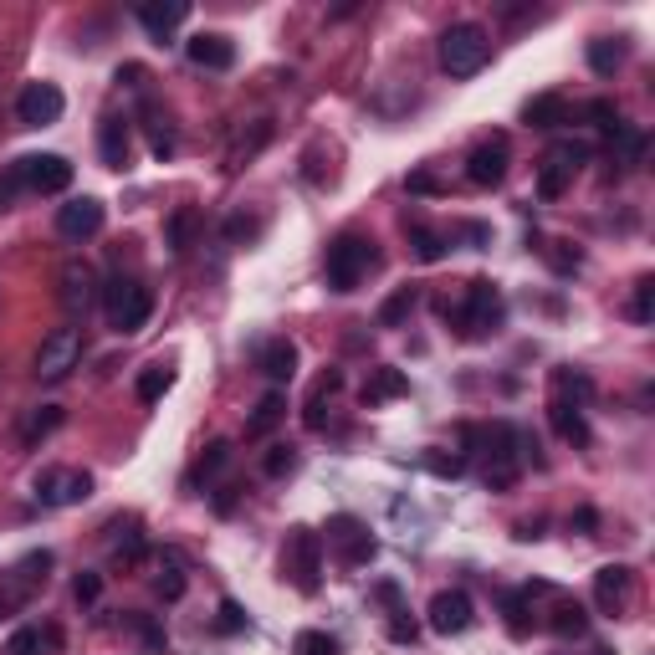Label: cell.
Instances as JSON below:
<instances>
[{
	"label": "cell",
	"mask_w": 655,
	"mask_h": 655,
	"mask_svg": "<svg viewBox=\"0 0 655 655\" xmlns=\"http://www.w3.org/2000/svg\"><path fill=\"white\" fill-rule=\"evenodd\" d=\"M256 369L267 374L272 384H287V379L297 374V343H292V338H272V343H261Z\"/></svg>",
	"instance_id": "19"
},
{
	"label": "cell",
	"mask_w": 655,
	"mask_h": 655,
	"mask_svg": "<svg viewBox=\"0 0 655 655\" xmlns=\"http://www.w3.org/2000/svg\"><path fill=\"white\" fill-rule=\"evenodd\" d=\"M98 154H103L108 169H128V154H134L128 118H103V128H98Z\"/></svg>",
	"instance_id": "18"
},
{
	"label": "cell",
	"mask_w": 655,
	"mask_h": 655,
	"mask_svg": "<svg viewBox=\"0 0 655 655\" xmlns=\"http://www.w3.org/2000/svg\"><path fill=\"white\" fill-rule=\"evenodd\" d=\"M553 630H558V635H584V630H589V615H584L579 604H563L558 620H553Z\"/></svg>",
	"instance_id": "36"
},
{
	"label": "cell",
	"mask_w": 655,
	"mask_h": 655,
	"mask_svg": "<svg viewBox=\"0 0 655 655\" xmlns=\"http://www.w3.org/2000/svg\"><path fill=\"white\" fill-rule=\"evenodd\" d=\"M62 308H67V318H82L87 308L98 302V272L87 267V261H67L62 267Z\"/></svg>",
	"instance_id": "13"
},
{
	"label": "cell",
	"mask_w": 655,
	"mask_h": 655,
	"mask_svg": "<svg viewBox=\"0 0 655 655\" xmlns=\"http://www.w3.org/2000/svg\"><path fill=\"white\" fill-rule=\"evenodd\" d=\"M410 246H415L420 261H441V256H446V236H435V231H425V226L410 231Z\"/></svg>",
	"instance_id": "31"
},
{
	"label": "cell",
	"mask_w": 655,
	"mask_h": 655,
	"mask_svg": "<svg viewBox=\"0 0 655 655\" xmlns=\"http://www.w3.org/2000/svg\"><path fill=\"white\" fill-rule=\"evenodd\" d=\"M323 548H333V553H338V563H348V569H359V563H369V558L379 553V543L369 538V528H364L359 517H348V512H338V517L328 522Z\"/></svg>",
	"instance_id": "8"
},
{
	"label": "cell",
	"mask_w": 655,
	"mask_h": 655,
	"mask_svg": "<svg viewBox=\"0 0 655 655\" xmlns=\"http://www.w3.org/2000/svg\"><path fill=\"white\" fill-rule=\"evenodd\" d=\"M169 384H174V369H169V364H149V369L139 374V400H144V405H159V400L169 395Z\"/></svg>",
	"instance_id": "27"
},
{
	"label": "cell",
	"mask_w": 655,
	"mask_h": 655,
	"mask_svg": "<svg viewBox=\"0 0 655 655\" xmlns=\"http://www.w3.org/2000/svg\"><path fill=\"white\" fill-rule=\"evenodd\" d=\"M425 620H430V630H435V635H466V630H471V620H476L471 594H466V589H441V594L430 599Z\"/></svg>",
	"instance_id": "10"
},
{
	"label": "cell",
	"mask_w": 655,
	"mask_h": 655,
	"mask_svg": "<svg viewBox=\"0 0 655 655\" xmlns=\"http://www.w3.org/2000/svg\"><path fill=\"white\" fill-rule=\"evenodd\" d=\"M389 640H415V620H405V615H395V620H389Z\"/></svg>",
	"instance_id": "45"
},
{
	"label": "cell",
	"mask_w": 655,
	"mask_h": 655,
	"mask_svg": "<svg viewBox=\"0 0 655 655\" xmlns=\"http://www.w3.org/2000/svg\"><path fill=\"white\" fill-rule=\"evenodd\" d=\"M395 395H405V374L400 369H374V379L364 384V405L374 410L379 400H395Z\"/></svg>",
	"instance_id": "25"
},
{
	"label": "cell",
	"mask_w": 655,
	"mask_h": 655,
	"mask_svg": "<svg viewBox=\"0 0 655 655\" xmlns=\"http://www.w3.org/2000/svg\"><path fill=\"white\" fill-rule=\"evenodd\" d=\"M185 16H190L185 0H144V6H139V26L159 41V47L169 41V31H174V26H185Z\"/></svg>",
	"instance_id": "17"
},
{
	"label": "cell",
	"mask_w": 655,
	"mask_h": 655,
	"mask_svg": "<svg viewBox=\"0 0 655 655\" xmlns=\"http://www.w3.org/2000/svg\"><path fill=\"white\" fill-rule=\"evenodd\" d=\"M185 57H190L195 67H205V72H226V67L236 62V41L221 36V31H195V36L185 41Z\"/></svg>",
	"instance_id": "15"
},
{
	"label": "cell",
	"mask_w": 655,
	"mask_h": 655,
	"mask_svg": "<svg viewBox=\"0 0 655 655\" xmlns=\"http://www.w3.org/2000/svg\"><path fill=\"white\" fill-rule=\"evenodd\" d=\"M569 180H574V169L543 159V169H538V195H543V200H558L563 190H569Z\"/></svg>",
	"instance_id": "29"
},
{
	"label": "cell",
	"mask_w": 655,
	"mask_h": 655,
	"mask_svg": "<svg viewBox=\"0 0 655 655\" xmlns=\"http://www.w3.org/2000/svg\"><path fill=\"white\" fill-rule=\"evenodd\" d=\"M292 655H338V640L323 635V630H302V635L292 640Z\"/></svg>",
	"instance_id": "30"
},
{
	"label": "cell",
	"mask_w": 655,
	"mask_h": 655,
	"mask_svg": "<svg viewBox=\"0 0 655 655\" xmlns=\"http://www.w3.org/2000/svg\"><path fill=\"white\" fill-rule=\"evenodd\" d=\"M425 466H430L435 476H461V471H466V461H461V456H451V461H446V456H430Z\"/></svg>",
	"instance_id": "43"
},
{
	"label": "cell",
	"mask_w": 655,
	"mask_h": 655,
	"mask_svg": "<svg viewBox=\"0 0 655 655\" xmlns=\"http://www.w3.org/2000/svg\"><path fill=\"white\" fill-rule=\"evenodd\" d=\"M72 594H77L82 604H98V594H103V579H98V574H77Z\"/></svg>",
	"instance_id": "41"
},
{
	"label": "cell",
	"mask_w": 655,
	"mask_h": 655,
	"mask_svg": "<svg viewBox=\"0 0 655 655\" xmlns=\"http://www.w3.org/2000/svg\"><path fill=\"white\" fill-rule=\"evenodd\" d=\"M154 589H159V599H180L185 594V574H180V558L174 553H164V563H159V579H154Z\"/></svg>",
	"instance_id": "28"
},
{
	"label": "cell",
	"mask_w": 655,
	"mask_h": 655,
	"mask_svg": "<svg viewBox=\"0 0 655 655\" xmlns=\"http://www.w3.org/2000/svg\"><path fill=\"white\" fill-rule=\"evenodd\" d=\"M82 328L77 323H62V328H52L47 338H41V348H36V379H47V384H62L77 364H82Z\"/></svg>",
	"instance_id": "5"
},
{
	"label": "cell",
	"mask_w": 655,
	"mask_h": 655,
	"mask_svg": "<svg viewBox=\"0 0 655 655\" xmlns=\"http://www.w3.org/2000/svg\"><path fill=\"white\" fill-rule=\"evenodd\" d=\"M553 430L563 435V441H574V446H584L589 441V425H584V405L579 400H569V395H553Z\"/></svg>",
	"instance_id": "21"
},
{
	"label": "cell",
	"mask_w": 655,
	"mask_h": 655,
	"mask_svg": "<svg viewBox=\"0 0 655 655\" xmlns=\"http://www.w3.org/2000/svg\"><path fill=\"white\" fill-rule=\"evenodd\" d=\"M630 318H635V323H650V318H655V282H650V277H640V282H635Z\"/></svg>",
	"instance_id": "33"
},
{
	"label": "cell",
	"mask_w": 655,
	"mask_h": 655,
	"mask_svg": "<svg viewBox=\"0 0 655 655\" xmlns=\"http://www.w3.org/2000/svg\"><path fill=\"white\" fill-rule=\"evenodd\" d=\"M62 420H67V415H62L57 405H41V410H36L26 425H21V441H26V446H41L52 430H62Z\"/></svg>",
	"instance_id": "26"
},
{
	"label": "cell",
	"mask_w": 655,
	"mask_h": 655,
	"mask_svg": "<svg viewBox=\"0 0 655 655\" xmlns=\"http://www.w3.org/2000/svg\"><path fill=\"white\" fill-rule=\"evenodd\" d=\"M410 190H420V195H430V190H441V185H435V180H430V174H410Z\"/></svg>",
	"instance_id": "46"
},
{
	"label": "cell",
	"mask_w": 655,
	"mask_h": 655,
	"mask_svg": "<svg viewBox=\"0 0 655 655\" xmlns=\"http://www.w3.org/2000/svg\"><path fill=\"white\" fill-rule=\"evenodd\" d=\"M149 149H154V159H169L174 154V128H169V118H149Z\"/></svg>",
	"instance_id": "32"
},
{
	"label": "cell",
	"mask_w": 655,
	"mask_h": 655,
	"mask_svg": "<svg viewBox=\"0 0 655 655\" xmlns=\"http://www.w3.org/2000/svg\"><path fill=\"white\" fill-rule=\"evenodd\" d=\"M195 231H200V210L195 205H180L169 215V226H164V246L174 251V256H185L190 246H195Z\"/></svg>",
	"instance_id": "22"
},
{
	"label": "cell",
	"mask_w": 655,
	"mask_h": 655,
	"mask_svg": "<svg viewBox=\"0 0 655 655\" xmlns=\"http://www.w3.org/2000/svg\"><path fill=\"white\" fill-rule=\"evenodd\" d=\"M323 533L313 528H292L287 533V548H282V574L302 589V594H318L323 589Z\"/></svg>",
	"instance_id": "3"
},
{
	"label": "cell",
	"mask_w": 655,
	"mask_h": 655,
	"mask_svg": "<svg viewBox=\"0 0 655 655\" xmlns=\"http://www.w3.org/2000/svg\"><path fill=\"white\" fill-rule=\"evenodd\" d=\"M374 267H379V251H374V241L359 236V231H343V236L328 246V287H333V292H354Z\"/></svg>",
	"instance_id": "2"
},
{
	"label": "cell",
	"mask_w": 655,
	"mask_h": 655,
	"mask_svg": "<svg viewBox=\"0 0 655 655\" xmlns=\"http://www.w3.org/2000/svg\"><path fill=\"white\" fill-rule=\"evenodd\" d=\"M103 302H108V313H113V328L123 333V338H134V333H144L149 328V318H154V292L149 287H139V282H108L103 287Z\"/></svg>",
	"instance_id": "6"
},
{
	"label": "cell",
	"mask_w": 655,
	"mask_h": 655,
	"mask_svg": "<svg viewBox=\"0 0 655 655\" xmlns=\"http://www.w3.org/2000/svg\"><path fill=\"white\" fill-rule=\"evenodd\" d=\"M589 118H594V128H604V134H615V128H620V108L609 103V98H594V103H589Z\"/></svg>",
	"instance_id": "37"
},
{
	"label": "cell",
	"mask_w": 655,
	"mask_h": 655,
	"mask_svg": "<svg viewBox=\"0 0 655 655\" xmlns=\"http://www.w3.org/2000/svg\"><path fill=\"white\" fill-rule=\"evenodd\" d=\"M410 308H415V287H405V292H395V297H389L384 308H379V323H384V328H395V323H400Z\"/></svg>",
	"instance_id": "34"
},
{
	"label": "cell",
	"mask_w": 655,
	"mask_h": 655,
	"mask_svg": "<svg viewBox=\"0 0 655 655\" xmlns=\"http://www.w3.org/2000/svg\"><path fill=\"white\" fill-rule=\"evenodd\" d=\"M246 615H241V604L236 599H221V630H241Z\"/></svg>",
	"instance_id": "44"
},
{
	"label": "cell",
	"mask_w": 655,
	"mask_h": 655,
	"mask_svg": "<svg viewBox=\"0 0 655 655\" xmlns=\"http://www.w3.org/2000/svg\"><path fill=\"white\" fill-rule=\"evenodd\" d=\"M630 584H635V574L625 569V563H604V569L594 574V599H599L604 615H620V609L630 604Z\"/></svg>",
	"instance_id": "16"
},
{
	"label": "cell",
	"mask_w": 655,
	"mask_h": 655,
	"mask_svg": "<svg viewBox=\"0 0 655 655\" xmlns=\"http://www.w3.org/2000/svg\"><path fill=\"white\" fill-rule=\"evenodd\" d=\"M451 318H456L461 338H492L502 328V292L492 282H471L466 297H461V308Z\"/></svg>",
	"instance_id": "4"
},
{
	"label": "cell",
	"mask_w": 655,
	"mask_h": 655,
	"mask_svg": "<svg viewBox=\"0 0 655 655\" xmlns=\"http://www.w3.org/2000/svg\"><path fill=\"white\" fill-rule=\"evenodd\" d=\"M57 231H62L67 241H87V236H98V231H103V200H93V195L67 200V205L57 210Z\"/></svg>",
	"instance_id": "14"
},
{
	"label": "cell",
	"mask_w": 655,
	"mask_h": 655,
	"mask_svg": "<svg viewBox=\"0 0 655 655\" xmlns=\"http://www.w3.org/2000/svg\"><path fill=\"white\" fill-rule=\"evenodd\" d=\"M625 67V41L620 36H594L589 41V72L594 77H615Z\"/></svg>",
	"instance_id": "23"
},
{
	"label": "cell",
	"mask_w": 655,
	"mask_h": 655,
	"mask_svg": "<svg viewBox=\"0 0 655 655\" xmlns=\"http://www.w3.org/2000/svg\"><path fill=\"white\" fill-rule=\"evenodd\" d=\"M282 420H287V395H282V389H267V395L256 400L251 420H246V435H251V441H261V435H272Z\"/></svg>",
	"instance_id": "20"
},
{
	"label": "cell",
	"mask_w": 655,
	"mask_h": 655,
	"mask_svg": "<svg viewBox=\"0 0 655 655\" xmlns=\"http://www.w3.org/2000/svg\"><path fill=\"white\" fill-rule=\"evenodd\" d=\"M36 650H41V630H16L6 645V655H36Z\"/></svg>",
	"instance_id": "40"
},
{
	"label": "cell",
	"mask_w": 655,
	"mask_h": 655,
	"mask_svg": "<svg viewBox=\"0 0 655 655\" xmlns=\"http://www.w3.org/2000/svg\"><path fill=\"white\" fill-rule=\"evenodd\" d=\"M522 123H533V128H563V123H569V103H563L558 93H543V98H533L528 108H522Z\"/></svg>",
	"instance_id": "24"
},
{
	"label": "cell",
	"mask_w": 655,
	"mask_h": 655,
	"mask_svg": "<svg viewBox=\"0 0 655 655\" xmlns=\"http://www.w3.org/2000/svg\"><path fill=\"white\" fill-rule=\"evenodd\" d=\"M507 164H512L507 139H502V134H497V139H482V144L466 154V180H471V185H502V180H507Z\"/></svg>",
	"instance_id": "12"
},
{
	"label": "cell",
	"mask_w": 655,
	"mask_h": 655,
	"mask_svg": "<svg viewBox=\"0 0 655 655\" xmlns=\"http://www.w3.org/2000/svg\"><path fill=\"white\" fill-rule=\"evenodd\" d=\"M16 164H21L26 190H36V195H62V190L72 185V164H67L62 154H26V159H16Z\"/></svg>",
	"instance_id": "11"
},
{
	"label": "cell",
	"mask_w": 655,
	"mask_h": 655,
	"mask_svg": "<svg viewBox=\"0 0 655 655\" xmlns=\"http://www.w3.org/2000/svg\"><path fill=\"white\" fill-rule=\"evenodd\" d=\"M226 456H231V446L226 441H210V451L200 456V466H195V482H200V476H215V471H221L226 466Z\"/></svg>",
	"instance_id": "38"
},
{
	"label": "cell",
	"mask_w": 655,
	"mask_h": 655,
	"mask_svg": "<svg viewBox=\"0 0 655 655\" xmlns=\"http://www.w3.org/2000/svg\"><path fill=\"white\" fill-rule=\"evenodd\" d=\"M492 62V36L487 26H476V21H456L441 31V67L451 77H476Z\"/></svg>",
	"instance_id": "1"
},
{
	"label": "cell",
	"mask_w": 655,
	"mask_h": 655,
	"mask_svg": "<svg viewBox=\"0 0 655 655\" xmlns=\"http://www.w3.org/2000/svg\"><path fill=\"white\" fill-rule=\"evenodd\" d=\"M292 466H297V451H292V446H272L267 461H261V471H267V476H287Z\"/></svg>",
	"instance_id": "39"
},
{
	"label": "cell",
	"mask_w": 655,
	"mask_h": 655,
	"mask_svg": "<svg viewBox=\"0 0 655 655\" xmlns=\"http://www.w3.org/2000/svg\"><path fill=\"white\" fill-rule=\"evenodd\" d=\"M93 497V476L77 471V466H52L36 476V502L41 507H77Z\"/></svg>",
	"instance_id": "7"
},
{
	"label": "cell",
	"mask_w": 655,
	"mask_h": 655,
	"mask_svg": "<svg viewBox=\"0 0 655 655\" xmlns=\"http://www.w3.org/2000/svg\"><path fill=\"white\" fill-rule=\"evenodd\" d=\"M67 113V98H62V87L57 82H26L21 87V98H16V118L26 128H47Z\"/></svg>",
	"instance_id": "9"
},
{
	"label": "cell",
	"mask_w": 655,
	"mask_h": 655,
	"mask_svg": "<svg viewBox=\"0 0 655 655\" xmlns=\"http://www.w3.org/2000/svg\"><path fill=\"white\" fill-rule=\"evenodd\" d=\"M267 139H272V123H256V134H251V139H241V144L231 149V169H241V164H246L261 144H267Z\"/></svg>",
	"instance_id": "35"
},
{
	"label": "cell",
	"mask_w": 655,
	"mask_h": 655,
	"mask_svg": "<svg viewBox=\"0 0 655 655\" xmlns=\"http://www.w3.org/2000/svg\"><path fill=\"white\" fill-rule=\"evenodd\" d=\"M594 655H609V650H594Z\"/></svg>",
	"instance_id": "47"
},
{
	"label": "cell",
	"mask_w": 655,
	"mask_h": 655,
	"mask_svg": "<svg viewBox=\"0 0 655 655\" xmlns=\"http://www.w3.org/2000/svg\"><path fill=\"white\" fill-rule=\"evenodd\" d=\"M507 615H512V630H517V635L528 630V594H507Z\"/></svg>",
	"instance_id": "42"
}]
</instances>
